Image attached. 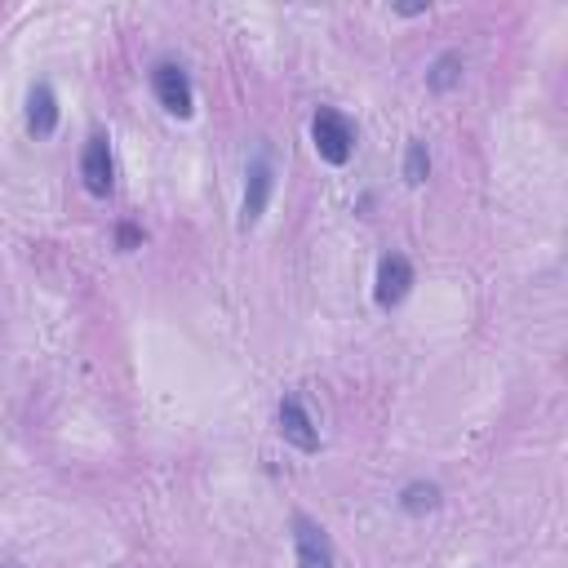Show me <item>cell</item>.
I'll use <instances>...</instances> for the list:
<instances>
[{"label":"cell","mask_w":568,"mask_h":568,"mask_svg":"<svg viewBox=\"0 0 568 568\" xmlns=\"http://www.w3.org/2000/svg\"><path fill=\"white\" fill-rule=\"evenodd\" d=\"M80 182L98 200L111 195V186H115V160H111V142H106L102 129H93L84 138V146H80Z\"/></svg>","instance_id":"4"},{"label":"cell","mask_w":568,"mask_h":568,"mask_svg":"<svg viewBox=\"0 0 568 568\" xmlns=\"http://www.w3.org/2000/svg\"><path fill=\"white\" fill-rule=\"evenodd\" d=\"M426 173H430V151H426L422 138H413L408 151H404V182H408V186H422Z\"/></svg>","instance_id":"10"},{"label":"cell","mask_w":568,"mask_h":568,"mask_svg":"<svg viewBox=\"0 0 568 568\" xmlns=\"http://www.w3.org/2000/svg\"><path fill=\"white\" fill-rule=\"evenodd\" d=\"M399 506L408 510V515H422V510H435L439 506V488L435 484H422V479H413L404 493H399Z\"/></svg>","instance_id":"11"},{"label":"cell","mask_w":568,"mask_h":568,"mask_svg":"<svg viewBox=\"0 0 568 568\" xmlns=\"http://www.w3.org/2000/svg\"><path fill=\"white\" fill-rule=\"evenodd\" d=\"M115 240H120V248H138V244H142V231H138L133 222H120V231H115Z\"/></svg>","instance_id":"12"},{"label":"cell","mask_w":568,"mask_h":568,"mask_svg":"<svg viewBox=\"0 0 568 568\" xmlns=\"http://www.w3.org/2000/svg\"><path fill=\"white\" fill-rule=\"evenodd\" d=\"M311 142H315L324 164H346L355 151V124L337 106H320L311 115Z\"/></svg>","instance_id":"1"},{"label":"cell","mask_w":568,"mask_h":568,"mask_svg":"<svg viewBox=\"0 0 568 568\" xmlns=\"http://www.w3.org/2000/svg\"><path fill=\"white\" fill-rule=\"evenodd\" d=\"M275 422H280L284 444H293V448H302V453H315V448H320V426H315V417L306 413V404H302L297 395H284V399H280Z\"/></svg>","instance_id":"7"},{"label":"cell","mask_w":568,"mask_h":568,"mask_svg":"<svg viewBox=\"0 0 568 568\" xmlns=\"http://www.w3.org/2000/svg\"><path fill=\"white\" fill-rule=\"evenodd\" d=\"M151 93H155V102H160L169 115H178V120H186V115L195 111L191 80H186V71H182V62H173V58H160V62L151 67Z\"/></svg>","instance_id":"2"},{"label":"cell","mask_w":568,"mask_h":568,"mask_svg":"<svg viewBox=\"0 0 568 568\" xmlns=\"http://www.w3.org/2000/svg\"><path fill=\"white\" fill-rule=\"evenodd\" d=\"M413 288V262L404 253H386L377 262V280H373V297L382 311H395Z\"/></svg>","instance_id":"6"},{"label":"cell","mask_w":568,"mask_h":568,"mask_svg":"<svg viewBox=\"0 0 568 568\" xmlns=\"http://www.w3.org/2000/svg\"><path fill=\"white\" fill-rule=\"evenodd\" d=\"M58 129V98H53V89L40 80V84H31V93H27V133L31 138H49Z\"/></svg>","instance_id":"8"},{"label":"cell","mask_w":568,"mask_h":568,"mask_svg":"<svg viewBox=\"0 0 568 568\" xmlns=\"http://www.w3.org/2000/svg\"><path fill=\"white\" fill-rule=\"evenodd\" d=\"M462 67H466L462 53H457V49H444V53L426 67V89H430V93H448V89H457V84H462Z\"/></svg>","instance_id":"9"},{"label":"cell","mask_w":568,"mask_h":568,"mask_svg":"<svg viewBox=\"0 0 568 568\" xmlns=\"http://www.w3.org/2000/svg\"><path fill=\"white\" fill-rule=\"evenodd\" d=\"M244 200H240V231L257 226L266 204H271V191H275V164H271V151L262 146L253 160H248V173H244Z\"/></svg>","instance_id":"3"},{"label":"cell","mask_w":568,"mask_h":568,"mask_svg":"<svg viewBox=\"0 0 568 568\" xmlns=\"http://www.w3.org/2000/svg\"><path fill=\"white\" fill-rule=\"evenodd\" d=\"M293 555H297V568H337L328 532L302 510H293Z\"/></svg>","instance_id":"5"}]
</instances>
